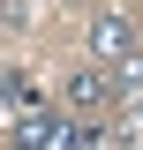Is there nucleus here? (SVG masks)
Listing matches in <instances>:
<instances>
[{
	"mask_svg": "<svg viewBox=\"0 0 143 150\" xmlns=\"http://www.w3.org/2000/svg\"><path fill=\"white\" fill-rule=\"evenodd\" d=\"M98 128H83V120H68V112H30V120H15V135H8V150H83Z\"/></svg>",
	"mask_w": 143,
	"mask_h": 150,
	"instance_id": "1",
	"label": "nucleus"
},
{
	"mask_svg": "<svg viewBox=\"0 0 143 150\" xmlns=\"http://www.w3.org/2000/svg\"><path fill=\"white\" fill-rule=\"evenodd\" d=\"M90 60H98L106 75L136 60V23H128L121 8H98V15H90Z\"/></svg>",
	"mask_w": 143,
	"mask_h": 150,
	"instance_id": "2",
	"label": "nucleus"
},
{
	"mask_svg": "<svg viewBox=\"0 0 143 150\" xmlns=\"http://www.w3.org/2000/svg\"><path fill=\"white\" fill-rule=\"evenodd\" d=\"M106 105H113V75H106V68H75V75H68V120L106 112Z\"/></svg>",
	"mask_w": 143,
	"mask_h": 150,
	"instance_id": "3",
	"label": "nucleus"
},
{
	"mask_svg": "<svg viewBox=\"0 0 143 150\" xmlns=\"http://www.w3.org/2000/svg\"><path fill=\"white\" fill-rule=\"evenodd\" d=\"M0 105L30 120V112L45 105V90H38V75H30V68H8V75H0Z\"/></svg>",
	"mask_w": 143,
	"mask_h": 150,
	"instance_id": "4",
	"label": "nucleus"
},
{
	"mask_svg": "<svg viewBox=\"0 0 143 150\" xmlns=\"http://www.w3.org/2000/svg\"><path fill=\"white\" fill-rule=\"evenodd\" d=\"M83 150H121V135H90V143H83Z\"/></svg>",
	"mask_w": 143,
	"mask_h": 150,
	"instance_id": "5",
	"label": "nucleus"
},
{
	"mask_svg": "<svg viewBox=\"0 0 143 150\" xmlns=\"http://www.w3.org/2000/svg\"><path fill=\"white\" fill-rule=\"evenodd\" d=\"M136 135H143V105H136Z\"/></svg>",
	"mask_w": 143,
	"mask_h": 150,
	"instance_id": "6",
	"label": "nucleus"
}]
</instances>
